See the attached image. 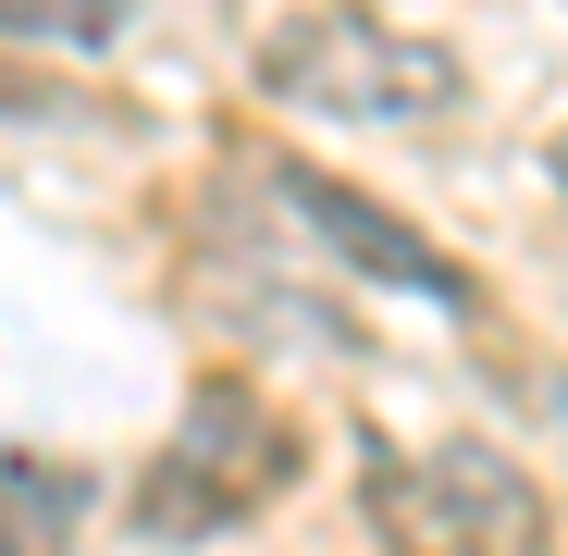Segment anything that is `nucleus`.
<instances>
[{
  "label": "nucleus",
  "instance_id": "1",
  "mask_svg": "<svg viewBox=\"0 0 568 556\" xmlns=\"http://www.w3.org/2000/svg\"><path fill=\"white\" fill-rule=\"evenodd\" d=\"M260 87L284 112H322V124H433V112H457V62L433 38L371 26V13H297V26H272Z\"/></svg>",
  "mask_w": 568,
  "mask_h": 556
},
{
  "label": "nucleus",
  "instance_id": "2",
  "mask_svg": "<svg viewBox=\"0 0 568 556\" xmlns=\"http://www.w3.org/2000/svg\"><path fill=\"white\" fill-rule=\"evenodd\" d=\"M284 471H297V433H284L247 384H199V408H185V433L149 457L136 483V532L161 544H199L223 519H247L260 495H284Z\"/></svg>",
  "mask_w": 568,
  "mask_h": 556
},
{
  "label": "nucleus",
  "instance_id": "3",
  "mask_svg": "<svg viewBox=\"0 0 568 556\" xmlns=\"http://www.w3.org/2000/svg\"><path fill=\"white\" fill-rule=\"evenodd\" d=\"M371 519L408 556H544V495L469 433H445L433 457L371 445Z\"/></svg>",
  "mask_w": 568,
  "mask_h": 556
},
{
  "label": "nucleus",
  "instance_id": "4",
  "mask_svg": "<svg viewBox=\"0 0 568 556\" xmlns=\"http://www.w3.org/2000/svg\"><path fill=\"white\" fill-rule=\"evenodd\" d=\"M272 199L297 211V223H310L334 260H358L371 285H408V297H445V310L469 297V272H457L433 235H408L384 199H358V185H334V173H310V161H272Z\"/></svg>",
  "mask_w": 568,
  "mask_h": 556
},
{
  "label": "nucleus",
  "instance_id": "5",
  "mask_svg": "<svg viewBox=\"0 0 568 556\" xmlns=\"http://www.w3.org/2000/svg\"><path fill=\"white\" fill-rule=\"evenodd\" d=\"M87 507V471H62V457H13V556H62Z\"/></svg>",
  "mask_w": 568,
  "mask_h": 556
},
{
  "label": "nucleus",
  "instance_id": "6",
  "mask_svg": "<svg viewBox=\"0 0 568 556\" xmlns=\"http://www.w3.org/2000/svg\"><path fill=\"white\" fill-rule=\"evenodd\" d=\"M136 13V0H13V26L26 38H62V50H87V38H112Z\"/></svg>",
  "mask_w": 568,
  "mask_h": 556
}]
</instances>
